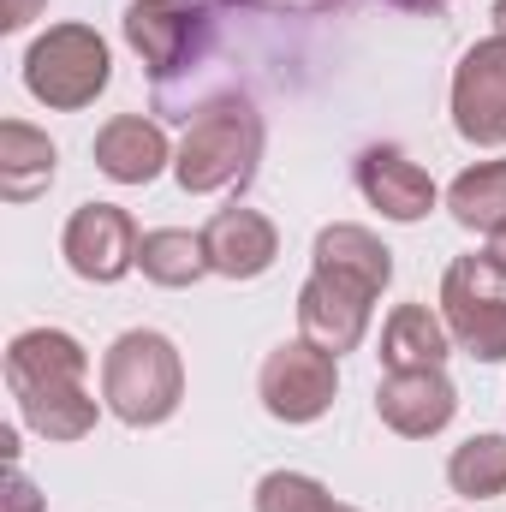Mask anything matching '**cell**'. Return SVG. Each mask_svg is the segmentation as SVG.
I'll list each match as a JSON object with an SVG mask.
<instances>
[{
	"instance_id": "obj_24",
	"label": "cell",
	"mask_w": 506,
	"mask_h": 512,
	"mask_svg": "<svg viewBox=\"0 0 506 512\" xmlns=\"http://www.w3.org/2000/svg\"><path fill=\"white\" fill-rule=\"evenodd\" d=\"M393 6H399V12H429V18H435V12H447L453 0H393Z\"/></svg>"
},
{
	"instance_id": "obj_25",
	"label": "cell",
	"mask_w": 506,
	"mask_h": 512,
	"mask_svg": "<svg viewBox=\"0 0 506 512\" xmlns=\"http://www.w3.org/2000/svg\"><path fill=\"white\" fill-rule=\"evenodd\" d=\"M483 256H489V262H495V268L506 274V227L495 233V239H489V251H483Z\"/></svg>"
},
{
	"instance_id": "obj_20",
	"label": "cell",
	"mask_w": 506,
	"mask_h": 512,
	"mask_svg": "<svg viewBox=\"0 0 506 512\" xmlns=\"http://www.w3.org/2000/svg\"><path fill=\"white\" fill-rule=\"evenodd\" d=\"M447 483L465 501H495L506 495V435H471L447 453Z\"/></svg>"
},
{
	"instance_id": "obj_14",
	"label": "cell",
	"mask_w": 506,
	"mask_h": 512,
	"mask_svg": "<svg viewBox=\"0 0 506 512\" xmlns=\"http://www.w3.org/2000/svg\"><path fill=\"white\" fill-rule=\"evenodd\" d=\"M90 155H96V167H102L114 185H149V179H161V173L173 167L167 131L155 126V120H143V114H114L108 126L96 131Z\"/></svg>"
},
{
	"instance_id": "obj_7",
	"label": "cell",
	"mask_w": 506,
	"mask_h": 512,
	"mask_svg": "<svg viewBox=\"0 0 506 512\" xmlns=\"http://www.w3.org/2000/svg\"><path fill=\"white\" fill-rule=\"evenodd\" d=\"M376 298L364 280L340 274V268H310V280L298 286V334L316 340L322 352L346 358L364 346L370 334V316H376Z\"/></svg>"
},
{
	"instance_id": "obj_13",
	"label": "cell",
	"mask_w": 506,
	"mask_h": 512,
	"mask_svg": "<svg viewBox=\"0 0 506 512\" xmlns=\"http://www.w3.org/2000/svg\"><path fill=\"white\" fill-rule=\"evenodd\" d=\"M203 251H209V274H221V280H256V274L274 268L280 233H274V221L262 209L233 203V209H215L203 221Z\"/></svg>"
},
{
	"instance_id": "obj_6",
	"label": "cell",
	"mask_w": 506,
	"mask_h": 512,
	"mask_svg": "<svg viewBox=\"0 0 506 512\" xmlns=\"http://www.w3.org/2000/svg\"><path fill=\"white\" fill-rule=\"evenodd\" d=\"M334 393H340V358L304 334L280 340L256 370V399L274 423H316V417H328Z\"/></svg>"
},
{
	"instance_id": "obj_11",
	"label": "cell",
	"mask_w": 506,
	"mask_h": 512,
	"mask_svg": "<svg viewBox=\"0 0 506 512\" xmlns=\"http://www.w3.org/2000/svg\"><path fill=\"white\" fill-rule=\"evenodd\" d=\"M453 411H459V387L447 382V370H387L376 382V417L405 441L441 435Z\"/></svg>"
},
{
	"instance_id": "obj_23",
	"label": "cell",
	"mask_w": 506,
	"mask_h": 512,
	"mask_svg": "<svg viewBox=\"0 0 506 512\" xmlns=\"http://www.w3.org/2000/svg\"><path fill=\"white\" fill-rule=\"evenodd\" d=\"M42 6H48V0H6V12H0V30H24L30 18H42Z\"/></svg>"
},
{
	"instance_id": "obj_16",
	"label": "cell",
	"mask_w": 506,
	"mask_h": 512,
	"mask_svg": "<svg viewBox=\"0 0 506 512\" xmlns=\"http://www.w3.org/2000/svg\"><path fill=\"white\" fill-rule=\"evenodd\" d=\"M60 173V149L48 131L30 120H6L0 126V197L6 203H36Z\"/></svg>"
},
{
	"instance_id": "obj_21",
	"label": "cell",
	"mask_w": 506,
	"mask_h": 512,
	"mask_svg": "<svg viewBox=\"0 0 506 512\" xmlns=\"http://www.w3.org/2000/svg\"><path fill=\"white\" fill-rule=\"evenodd\" d=\"M256 512H358L328 495V483H316L310 471H268L256 483Z\"/></svg>"
},
{
	"instance_id": "obj_4",
	"label": "cell",
	"mask_w": 506,
	"mask_h": 512,
	"mask_svg": "<svg viewBox=\"0 0 506 512\" xmlns=\"http://www.w3.org/2000/svg\"><path fill=\"white\" fill-rule=\"evenodd\" d=\"M114 78V54L96 24H48L24 48V90L48 114H78L90 108Z\"/></svg>"
},
{
	"instance_id": "obj_8",
	"label": "cell",
	"mask_w": 506,
	"mask_h": 512,
	"mask_svg": "<svg viewBox=\"0 0 506 512\" xmlns=\"http://www.w3.org/2000/svg\"><path fill=\"white\" fill-rule=\"evenodd\" d=\"M453 131L477 149H506V36H483L453 66Z\"/></svg>"
},
{
	"instance_id": "obj_17",
	"label": "cell",
	"mask_w": 506,
	"mask_h": 512,
	"mask_svg": "<svg viewBox=\"0 0 506 512\" xmlns=\"http://www.w3.org/2000/svg\"><path fill=\"white\" fill-rule=\"evenodd\" d=\"M310 268H340V274L364 280L370 292H387V286H393V251L381 245L370 227H358V221L322 227L316 245H310Z\"/></svg>"
},
{
	"instance_id": "obj_10",
	"label": "cell",
	"mask_w": 506,
	"mask_h": 512,
	"mask_svg": "<svg viewBox=\"0 0 506 512\" xmlns=\"http://www.w3.org/2000/svg\"><path fill=\"white\" fill-rule=\"evenodd\" d=\"M203 36H209V12L203 6H185V0H131L126 6V42L137 48L143 72L155 84L185 72L203 54Z\"/></svg>"
},
{
	"instance_id": "obj_9",
	"label": "cell",
	"mask_w": 506,
	"mask_h": 512,
	"mask_svg": "<svg viewBox=\"0 0 506 512\" xmlns=\"http://www.w3.org/2000/svg\"><path fill=\"white\" fill-rule=\"evenodd\" d=\"M137 245H143V233H137V221L120 203H78L72 221H66V233H60L66 268L78 280H90V286L126 280L131 268H137Z\"/></svg>"
},
{
	"instance_id": "obj_22",
	"label": "cell",
	"mask_w": 506,
	"mask_h": 512,
	"mask_svg": "<svg viewBox=\"0 0 506 512\" xmlns=\"http://www.w3.org/2000/svg\"><path fill=\"white\" fill-rule=\"evenodd\" d=\"M0 512H48V495L24 477V465H6V489H0Z\"/></svg>"
},
{
	"instance_id": "obj_12",
	"label": "cell",
	"mask_w": 506,
	"mask_h": 512,
	"mask_svg": "<svg viewBox=\"0 0 506 512\" xmlns=\"http://www.w3.org/2000/svg\"><path fill=\"white\" fill-rule=\"evenodd\" d=\"M358 191H364L370 209H381V221H399V227L423 221V215L441 203L429 167H417L399 143H370V149L358 155Z\"/></svg>"
},
{
	"instance_id": "obj_18",
	"label": "cell",
	"mask_w": 506,
	"mask_h": 512,
	"mask_svg": "<svg viewBox=\"0 0 506 512\" xmlns=\"http://www.w3.org/2000/svg\"><path fill=\"white\" fill-rule=\"evenodd\" d=\"M447 209L465 233L495 239L506 227V161H471L453 185H447Z\"/></svg>"
},
{
	"instance_id": "obj_3",
	"label": "cell",
	"mask_w": 506,
	"mask_h": 512,
	"mask_svg": "<svg viewBox=\"0 0 506 512\" xmlns=\"http://www.w3.org/2000/svg\"><path fill=\"white\" fill-rule=\"evenodd\" d=\"M185 399V358L167 334L155 328H126L108 352H102V405L131 423V429H155L179 411Z\"/></svg>"
},
{
	"instance_id": "obj_1",
	"label": "cell",
	"mask_w": 506,
	"mask_h": 512,
	"mask_svg": "<svg viewBox=\"0 0 506 512\" xmlns=\"http://www.w3.org/2000/svg\"><path fill=\"white\" fill-rule=\"evenodd\" d=\"M6 387L18 423L42 441H84L96 429L102 399L90 393V352L66 328H24L6 346Z\"/></svg>"
},
{
	"instance_id": "obj_26",
	"label": "cell",
	"mask_w": 506,
	"mask_h": 512,
	"mask_svg": "<svg viewBox=\"0 0 506 512\" xmlns=\"http://www.w3.org/2000/svg\"><path fill=\"white\" fill-rule=\"evenodd\" d=\"M274 6H286V12H322V6H340V0H274Z\"/></svg>"
},
{
	"instance_id": "obj_15",
	"label": "cell",
	"mask_w": 506,
	"mask_h": 512,
	"mask_svg": "<svg viewBox=\"0 0 506 512\" xmlns=\"http://www.w3.org/2000/svg\"><path fill=\"white\" fill-rule=\"evenodd\" d=\"M453 334L429 304H393L381 322V364L387 370H447Z\"/></svg>"
},
{
	"instance_id": "obj_27",
	"label": "cell",
	"mask_w": 506,
	"mask_h": 512,
	"mask_svg": "<svg viewBox=\"0 0 506 512\" xmlns=\"http://www.w3.org/2000/svg\"><path fill=\"white\" fill-rule=\"evenodd\" d=\"M495 30L506 36V0H495Z\"/></svg>"
},
{
	"instance_id": "obj_2",
	"label": "cell",
	"mask_w": 506,
	"mask_h": 512,
	"mask_svg": "<svg viewBox=\"0 0 506 512\" xmlns=\"http://www.w3.org/2000/svg\"><path fill=\"white\" fill-rule=\"evenodd\" d=\"M262 161V114L251 96L227 90L197 102V114H185V137L173 149V179L185 197H221V191H245Z\"/></svg>"
},
{
	"instance_id": "obj_28",
	"label": "cell",
	"mask_w": 506,
	"mask_h": 512,
	"mask_svg": "<svg viewBox=\"0 0 506 512\" xmlns=\"http://www.w3.org/2000/svg\"><path fill=\"white\" fill-rule=\"evenodd\" d=\"M185 6H203V12H209V6H215V0H185Z\"/></svg>"
},
{
	"instance_id": "obj_29",
	"label": "cell",
	"mask_w": 506,
	"mask_h": 512,
	"mask_svg": "<svg viewBox=\"0 0 506 512\" xmlns=\"http://www.w3.org/2000/svg\"><path fill=\"white\" fill-rule=\"evenodd\" d=\"M215 6H251V0H215Z\"/></svg>"
},
{
	"instance_id": "obj_19",
	"label": "cell",
	"mask_w": 506,
	"mask_h": 512,
	"mask_svg": "<svg viewBox=\"0 0 506 512\" xmlns=\"http://www.w3.org/2000/svg\"><path fill=\"white\" fill-rule=\"evenodd\" d=\"M137 268H143V280H155V286H167V292L197 286V280L209 274L203 233H185V227H155V233H143Z\"/></svg>"
},
{
	"instance_id": "obj_5",
	"label": "cell",
	"mask_w": 506,
	"mask_h": 512,
	"mask_svg": "<svg viewBox=\"0 0 506 512\" xmlns=\"http://www.w3.org/2000/svg\"><path fill=\"white\" fill-rule=\"evenodd\" d=\"M441 322L477 364H506V274L489 256H453L441 274Z\"/></svg>"
}]
</instances>
